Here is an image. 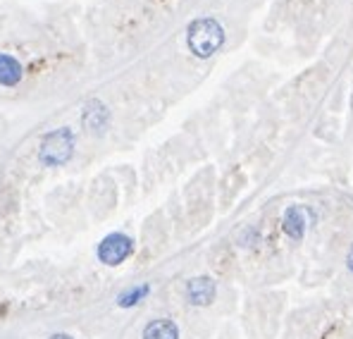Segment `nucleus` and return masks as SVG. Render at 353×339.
Instances as JSON below:
<instances>
[{
    "mask_svg": "<svg viewBox=\"0 0 353 339\" xmlns=\"http://www.w3.org/2000/svg\"><path fill=\"white\" fill-rule=\"evenodd\" d=\"M186 43L196 57H210L225 43V29L215 17L194 19L186 29Z\"/></svg>",
    "mask_w": 353,
    "mask_h": 339,
    "instance_id": "obj_1",
    "label": "nucleus"
},
{
    "mask_svg": "<svg viewBox=\"0 0 353 339\" xmlns=\"http://www.w3.org/2000/svg\"><path fill=\"white\" fill-rule=\"evenodd\" d=\"M74 153V132L67 127L55 129V132L46 134L43 142H41L39 148V160L43 165H62L72 158Z\"/></svg>",
    "mask_w": 353,
    "mask_h": 339,
    "instance_id": "obj_2",
    "label": "nucleus"
},
{
    "mask_svg": "<svg viewBox=\"0 0 353 339\" xmlns=\"http://www.w3.org/2000/svg\"><path fill=\"white\" fill-rule=\"evenodd\" d=\"M134 249V242L127 237V234H110L101 242L98 246V258L105 265H119L124 258H129Z\"/></svg>",
    "mask_w": 353,
    "mask_h": 339,
    "instance_id": "obj_3",
    "label": "nucleus"
},
{
    "mask_svg": "<svg viewBox=\"0 0 353 339\" xmlns=\"http://www.w3.org/2000/svg\"><path fill=\"white\" fill-rule=\"evenodd\" d=\"M308 217H310V211L305 206H292V208H287V213H284V220H282L284 232H287L289 237L294 239V242L303 239L305 227H308Z\"/></svg>",
    "mask_w": 353,
    "mask_h": 339,
    "instance_id": "obj_4",
    "label": "nucleus"
},
{
    "mask_svg": "<svg viewBox=\"0 0 353 339\" xmlns=\"http://www.w3.org/2000/svg\"><path fill=\"white\" fill-rule=\"evenodd\" d=\"M215 291L217 287L210 278H194L186 284V299L194 306H208L215 299Z\"/></svg>",
    "mask_w": 353,
    "mask_h": 339,
    "instance_id": "obj_5",
    "label": "nucleus"
},
{
    "mask_svg": "<svg viewBox=\"0 0 353 339\" xmlns=\"http://www.w3.org/2000/svg\"><path fill=\"white\" fill-rule=\"evenodd\" d=\"M108 119H110V113H108V108L101 101H91L84 108V127L88 132L101 134L108 127Z\"/></svg>",
    "mask_w": 353,
    "mask_h": 339,
    "instance_id": "obj_6",
    "label": "nucleus"
},
{
    "mask_svg": "<svg viewBox=\"0 0 353 339\" xmlns=\"http://www.w3.org/2000/svg\"><path fill=\"white\" fill-rule=\"evenodd\" d=\"M22 81V65L17 57L0 53V86H17Z\"/></svg>",
    "mask_w": 353,
    "mask_h": 339,
    "instance_id": "obj_7",
    "label": "nucleus"
},
{
    "mask_svg": "<svg viewBox=\"0 0 353 339\" xmlns=\"http://www.w3.org/2000/svg\"><path fill=\"white\" fill-rule=\"evenodd\" d=\"M143 339H179V330L170 318H158L146 325Z\"/></svg>",
    "mask_w": 353,
    "mask_h": 339,
    "instance_id": "obj_8",
    "label": "nucleus"
},
{
    "mask_svg": "<svg viewBox=\"0 0 353 339\" xmlns=\"http://www.w3.org/2000/svg\"><path fill=\"white\" fill-rule=\"evenodd\" d=\"M150 291V287L148 284H141V287H132V289H127L122 296H119V306L122 309H127V306H134V304H139V301L143 299Z\"/></svg>",
    "mask_w": 353,
    "mask_h": 339,
    "instance_id": "obj_9",
    "label": "nucleus"
},
{
    "mask_svg": "<svg viewBox=\"0 0 353 339\" xmlns=\"http://www.w3.org/2000/svg\"><path fill=\"white\" fill-rule=\"evenodd\" d=\"M346 263H349V270L353 273V246H351V251H349V258H346Z\"/></svg>",
    "mask_w": 353,
    "mask_h": 339,
    "instance_id": "obj_10",
    "label": "nucleus"
}]
</instances>
